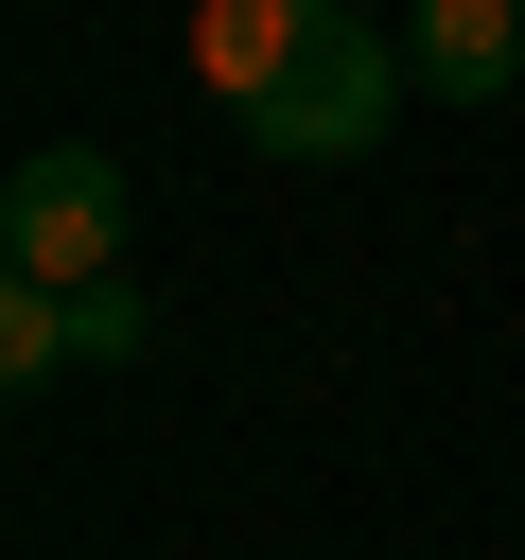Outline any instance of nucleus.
Returning <instances> with one entry per match:
<instances>
[{"label": "nucleus", "instance_id": "1", "mask_svg": "<svg viewBox=\"0 0 525 560\" xmlns=\"http://www.w3.org/2000/svg\"><path fill=\"white\" fill-rule=\"evenodd\" d=\"M402 88H420V70H402V35H385V18H368V0H315V35H298V52H280V88H262V105H245V140H262V158H298V175H315V158H368V140H385V105H402Z\"/></svg>", "mask_w": 525, "mask_h": 560}, {"label": "nucleus", "instance_id": "3", "mask_svg": "<svg viewBox=\"0 0 525 560\" xmlns=\"http://www.w3.org/2000/svg\"><path fill=\"white\" fill-rule=\"evenodd\" d=\"M402 70H420L438 105H508V70H525V0H420V18H402Z\"/></svg>", "mask_w": 525, "mask_h": 560}, {"label": "nucleus", "instance_id": "5", "mask_svg": "<svg viewBox=\"0 0 525 560\" xmlns=\"http://www.w3.org/2000/svg\"><path fill=\"white\" fill-rule=\"evenodd\" d=\"M70 368V298L52 280H0V385H52Z\"/></svg>", "mask_w": 525, "mask_h": 560}, {"label": "nucleus", "instance_id": "4", "mask_svg": "<svg viewBox=\"0 0 525 560\" xmlns=\"http://www.w3.org/2000/svg\"><path fill=\"white\" fill-rule=\"evenodd\" d=\"M298 35H315V0H192V70H210L228 105H262Z\"/></svg>", "mask_w": 525, "mask_h": 560}, {"label": "nucleus", "instance_id": "6", "mask_svg": "<svg viewBox=\"0 0 525 560\" xmlns=\"http://www.w3.org/2000/svg\"><path fill=\"white\" fill-rule=\"evenodd\" d=\"M140 332H158V315H140V280H70V350H88V368H122Z\"/></svg>", "mask_w": 525, "mask_h": 560}, {"label": "nucleus", "instance_id": "2", "mask_svg": "<svg viewBox=\"0 0 525 560\" xmlns=\"http://www.w3.org/2000/svg\"><path fill=\"white\" fill-rule=\"evenodd\" d=\"M122 228H140V175L105 158V140H35L18 175H0V262L18 280H122Z\"/></svg>", "mask_w": 525, "mask_h": 560}]
</instances>
